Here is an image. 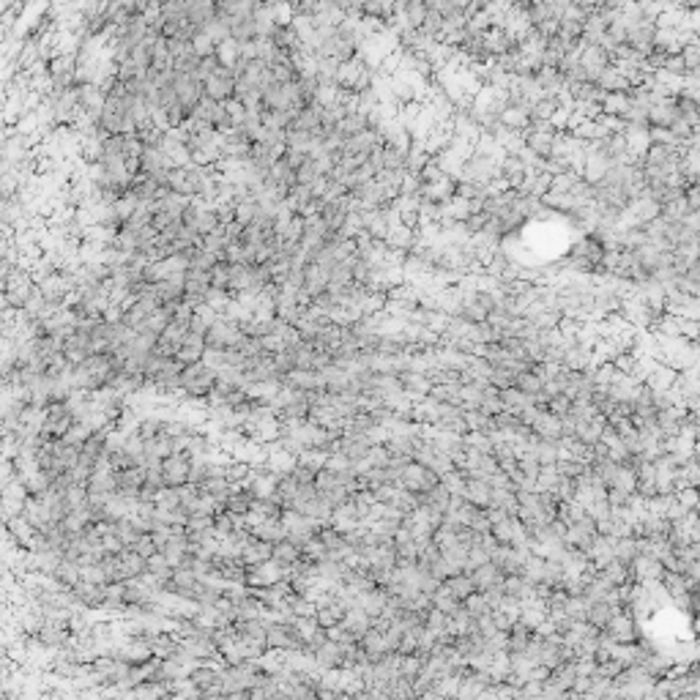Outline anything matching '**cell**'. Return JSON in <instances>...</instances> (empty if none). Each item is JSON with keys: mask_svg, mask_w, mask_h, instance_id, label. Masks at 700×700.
Returning <instances> with one entry per match:
<instances>
[{"mask_svg": "<svg viewBox=\"0 0 700 700\" xmlns=\"http://www.w3.org/2000/svg\"><path fill=\"white\" fill-rule=\"evenodd\" d=\"M498 123L503 129H512V132H525L528 123H531V110L528 107H517V104H506L501 115H498Z\"/></svg>", "mask_w": 700, "mask_h": 700, "instance_id": "obj_17", "label": "cell"}, {"mask_svg": "<svg viewBox=\"0 0 700 700\" xmlns=\"http://www.w3.org/2000/svg\"><path fill=\"white\" fill-rule=\"evenodd\" d=\"M678 476L684 479L687 487H698L700 484V465H698V454H689L681 465H678Z\"/></svg>", "mask_w": 700, "mask_h": 700, "instance_id": "obj_40", "label": "cell"}, {"mask_svg": "<svg viewBox=\"0 0 700 700\" xmlns=\"http://www.w3.org/2000/svg\"><path fill=\"white\" fill-rule=\"evenodd\" d=\"M462 608L468 610V615L471 618H481V615H490V605H487V599L481 596V591H471L465 599H462Z\"/></svg>", "mask_w": 700, "mask_h": 700, "instance_id": "obj_42", "label": "cell"}, {"mask_svg": "<svg viewBox=\"0 0 700 700\" xmlns=\"http://www.w3.org/2000/svg\"><path fill=\"white\" fill-rule=\"evenodd\" d=\"M684 419H687V410L681 405H670L665 410H656V427L662 435H678L681 427H684Z\"/></svg>", "mask_w": 700, "mask_h": 700, "instance_id": "obj_16", "label": "cell"}, {"mask_svg": "<svg viewBox=\"0 0 700 700\" xmlns=\"http://www.w3.org/2000/svg\"><path fill=\"white\" fill-rule=\"evenodd\" d=\"M345 605L339 602L337 596L328 602V605H323V608H317V613H315V621L323 627V630H328V627H334V624H339L342 618H345Z\"/></svg>", "mask_w": 700, "mask_h": 700, "instance_id": "obj_32", "label": "cell"}, {"mask_svg": "<svg viewBox=\"0 0 700 700\" xmlns=\"http://www.w3.org/2000/svg\"><path fill=\"white\" fill-rule=\"evenodd\" d=\"M627 493H621V490H615V487H608V493H605V501H608L610 506H624L627 503Z\"/></svg>", "mask_w": 700, "mask_h": 700, "instance_id": "obj_59", "label": "cell"}, {"mask_svg": "<svg viewBox=\"0 0 700 700\" xmlns=\"http://www.w3.org/2000/svg\"><path fill=\"white\" fill-rule=\"evenodd\" d=\"M618 610L621 608H613V605H608V602H591L586 621L591 624V627H596V630H608L610 618H613Z\"/></svg>", "mask_w": 700, "mask_h": 700, "instance_id": "obj_33", "label": "cell"}, {"mask_svg": "<svg viewBox=\"0 0 700 700\" xmlns=\"http://www.w3.org/2000/svg\"><path fill=\"white\" fill-rule=\"evenodd\" d=\"M429 159H432V156H429L427 151H424V148H422L419 142H413V145L407 148V154H405V170H407V173H419V170H422V167L427 164Z\"/></svg>", "mask_w": 700, "mask_h": 700, "instance_id": "obj_45", "label": "cell"}, {"mask_svg": "<svg viewBox=\"0 0 700 700\" xmlns=\"http://www.w3.org/2000/svg\"><path fill=\"white\" fill-rule=\"evenodd\" d=\"M586 555L591 558V564L596 566V569H602L608 561L615 558V536H610V534H599V531H596V536H594L591 544H588Z\"/></svg>", "mask_w": 700, "mask_h": 700, "instance_id": "obj_10", "label": "cell"}, {"mask_svg": "<svg viewBox=\"0 0 700 700\" xmlns=\"http://www.w3.org/2000/svg\"><path fill=\"white\" fill-rule=\"evenodd\" d=\"M605 632H610V637H613L615 643H634L637 634H640V624L634 621L627 610H618V613L610 618Z\"/></svg>", "mask_w": 700, "mask_h": 700, "instance_id": "obj_8", "label": "cell"}, {"mask_svg": "<svg viewBox=\"0 0 700 700\" xmlns=\"http://www.w3.org/2000/svg\"><path fill=\"white\" fill-rule=\"evenodd\" d=\"M397 484L410 490V493L424 496V493H429L438 484V474H432L429 468L419 465L416 460H410V462H405V468L400 471V476H397Z\"/></svg>", "mask_w": 700, "mask_h": 700, "instance_id": "obj_3", "label": "cell"}, {"mask_svg": "<svg viewBox=\"0 0 700 700\" xmlns=\"http://www.w3.org/2000/svg\"><path fill=\"white\" fill-rule=\"evenodd\" d=\"M462 496L468 498L474 506L479 509H487L490 506V501H493V487L487 484V479L484 476H468V481H465V493Z\"/></svg>", "mask_w": 700, "mask_h": 700, "instance_id": "obj_15", "label": "cell"}, {"mask_svg": "<svg viewBox=\"0 0 700 700\" xmlns=\"http://www.w3.org/2000/svg\"><path fill=\"white\" fill-rule=\"evenodd\" d=\"M435 304H438V309L441 312H446V315H460V307H462V290L457 288V285H446V288H441V290H435Z\"/></svg>", "mask_w": 700, "mask_h": 700, "instance_id": "obj_26", "label": "cell"}, {"mask_svg": "<svg viewBox=\"0 0 700 700\" xmlns=\"http://www.w3.org/2000/svg\"><path fill=\"white\" fill-rule=\"evenodd\" d=\"M594 82H596V85H599L605 93H627L630 88H632V85H630V80H627V77H624V74H621L615 66H608L602 74H599V77H596V80H594Z\"/></svg>", "mask_w": 700, "mask_h": 700, "instance_id": "obj_27", "label": "cell"}, {"mask_svg": "<svg viewBox=\"0 0 700 700\" xmlns=\"http://www.w3.org/2000/svg\"><path fill=\"white\" fill-rule=\"evenodd\" d=\"M189 468H192V457L186 452H173L161 460V481L167 487H181L189 481Z\"/></svg>", "mask_w": 700, "mask_h": 700, "instance_id": "obj_5", "label": "cell"}, {"mask_svg": "<svg viewBox=\"0 0 700 700\" xmlns=\"http://www.w3.org/2000/svg\"><path fill=\"white\" fill-rule=\"evenodd\" d=\"M271 558L274 561H279L282 566H290L295 564V561H301L304 558V553H301V547L295 542H290L288 536L285 539H279V542H274V547H271Z\"/></svg>", "mask_w": 700, "mask_h": 700, "instance_id": "obj_28", "label": "cell"}, {"mask_svg": "<svg viewBox=\"0 0 700 700\" xmlns=\"http://www.w3.org/2000/svg\"><path fill=\"white\" fill-rule=\"evenodd\" d=\"M501 403H503V410H512V413H520L522 407L534 405V397L520 391L517 386H506L501 388Z\"/></svg>", "mask_w": 700, "mask_h": 700, "instance_id": "obj_31", "label": "cell"}, {"mask_svg": "<svg viewBox=\"0 0 700 700\" xmlns=\"http://www.w3.org/2000/svg\"><path fill=\"white\" fill-rule=\"evenodd\" d=\"M515 386H517L520 391H525V394H536L542 388V381L531 369H525V372H520L517 378H515Z\"/></svg>", "mask_w": 700, "mask_h": 700, "instance_id": "obj_49", "label": "cell"}, {"mask_svg": "<svg viewBox=\"0 0 700 700\" xmlns=\"http://www.w3.org/2000/svg\"><path fill=\"white\" fill-rule=\"evenodd\" d=\"M312 654H315L317 670H331V668H339V662H342V646L337 640H326V643L317 646Z\"/></svg>", "mask_w": 700, "mask_h": 700, "instance_id": "obj_24", "label": "cell"}, {"mask_svg": "<svg viewBox=\"0 0 700 700\" xmlns=\"http://www.w3.org/2000/svg\"><path fill=\"white\" fill-rule=\"evenodd\" d=\"M588 608H591V602H588L583 594H572V596L566 599L564 613L569 615V618H572V621H586Z\"/></svg>", "mask_w": 700, "mask_h": 700, "instance_id": "obj_43", "label": "cell"}, {"mask_svg": "<svg viewBox=\"0 0 700 700\" xmlns=\"http://www.w3.org/2000/svg\"><path fill=\"white\" fill-rule=\"evenodd\" d=\"M583 462H577V460H572V457H564V460H555V471L561 476H569V479H575V476L583 474Z\"/></svg>", "mask_w": 700, "mask_h": 700, "instance_id": "obj_52", "label": "cell"}, {"mask_svg": "<svg viewBox=\"0 0 700 700\" xmlns=\"http://www.w3.org/2000/svg\"><path fill=\"white\" fill-rule=\"evenodd\" d=\"M659 575H662V564L656 561L654 555H643V553H637V558L630 564V577H632L634 583L659 580Z\"/></svg>", "mask_w": 700, "mask_h": 700, "instance_id": "obj_14", "label": "cell"}, {"mask_svg": "<svg viewBox=\"0 0 700 700\" xmlns=\"http://www.w3.org/2000/svg\"><path fill=\"white\" fill-rule=\"evenodd\" d=\"M594 536H596V522H594L591 515H583L580 520H575V522H569V525H566L564 544H569V547H580V550H588V544H591Z\"/></svg>", "mask_w": 700, "mask_h": 700, "instance_id": "obj_7", "label": "cell"}, {"mask_svg": "<svg viewBox=\"0 0 700 700\" xmlns=\"http://www.w3.org/2000/svg\"><path fill=\"white\" fill-rule=\"evenodd\" d=\"M534 454H536L539 465H544V462H555V460H558V441H553V438H536Z\"/></svg>", "mask_w": 700, "mask_h": 700, "instance_id": "obj_44", "label": "cell"}, {"mask_svg": "<svg viewBox=\"0 0 700 700\" xmlns=\"http://www.w3.org/2000/svg\"><path fill=\"white\" fill-rule=\"evenodd\" d=\"M441 479V484L452 493V496H462L465 493V481H468V474H465V468L460 471V468H452V471H446V474L438 476Z\"/></svg>", "mask_w": 700, "mask_h": 700, "instance_id": "obj_37", "label": "cell"}, {"mask_svg": "<svg viewBox=\"0 0 700 700\" xmlns=\"http://www.w3.org/2000/svg\"><path fill=\"white\" fill-rule=\"evenodd\" d=\"M438 403H449V405H460V383H435L429 386V394Z\"/></svg>", "mask_w": 700, "mask_h": 700, "instance_id": "obj_35", "label": "cell"}, {"mask_svg": "<svg viewBox=\"0 0 700 700\" xmlns=\"http://www.w3.org/2000/svg\"><path fill=\"white\" fill-rule=\"evenodd\" d=\"M687 512H689V509H687V506H684V503H681V501H678L676 496H670V501H668V506H665V520H670V522H673V520H681V517H684Z\"/></svg>", "mask_w": 700, "mask_h": 700, "instance_id": "obj_55", "label": "cell"}, {"mask_svg": "<svg viewBox=\"0 0 700 700\" xmlns=\"http://www.w3.org/2000/svg\"><path fill=\"white\" fill-rule=\"evenodd\" d=\"M599 575H602L605 580H610L613 586H621V583L632 580V577H630V566L621 564V561H615V558L602 566V569H599Z\"/></svg>", "mask_w": 700, "mask_h": 700, "instance_id": "obj_36", "label": "cell"}, {"mask_svg": "<svg viewBox=\"0 0 700 700\" xmlns=\"http://www.w3.org/2000/svg\"><path fill=\"white\" fill-rule=\"evenodd\" d=\"M654 33H656L654 23H637L627 30V42L624 44H630L640 55H649L654 49Z\"/></svg>", "mask_w": 700, "mask_h": 700, "instance_id": "obj_11", "label": "cell"}, {"mask_svg": "<svg viewBox=\"0 0 700 700\" xmlns=\"http://www.w3.org/2000/svg\"><path fill=\"white\" fill-rule=\"evenodd\" d=\"M613 167V161H610L602 151H586V159H583V167H580V178L588 181L591 186H596V183L602 181L605 176H608V170Z\"/></svg>", "mask_w": 700, "mask_h": 700, "instance_id": "obj_9", "label": "cell"}, {"mask_svg": "<svg viewBox=\"0 0 700 700\" xmlns=\"http://www.w3.org/2000/svg\"><path fill=\"white\" fill-rule=\"evenodd\" d=\"M383 170H405V151L383 145Z\"/></svg>", "mask_w": 700, "mask_h": 700, "instance_id": "obj_51", "label": "cell"}, {"mask_svg": "<svg viewBox=\"0 0 700 700\" xmlns=\"http://www.w3.org/2000/svg\"><path fill=\"white\" fill-rule=\"evenodd\" d=\"M673 496H676L687 509H698V487H681V490H676Z\"/></svg>", "mask_w": 700, "mask_h": 700, "instance_id": "obj_57", "label": "cell"}, {"mask_svg": "<svg viewBox=\"0 0 700 700\" xmlns=\"http://www.w3.org/2000/svg\"><path fill=\"white\" fill-rule=\"evenodd\" d=\"M498 170H501V178L509 183V189H517L520 183H522V178H525V170L528 167H525V161L520 156H509L506 154V156L501 159Z\"/></svg>", "mask_w": 700, "mask_h": 700, "instance_id": "obj_25", "label": "cell"}, {"mask_svg": "<svg viewBox=\"0 0 700 700\" xmlns=\"http://www.w3.org/2000/svg\"><path fill=\"white\" fill-rule=\"evenodd\" d=\"M471 580H474L476 591H484V588L496 586V583H503V572L493 561H487V564L476 566L474 572H471Z\"/></svg>", "mask_w": 700, "mask_h": 700, "instance_id": "obj_29", "label": "cell"}, {"mask_svg": "<svg viewBox=\"0 0 700 700\" xmlns=\"http://www.w3.org/2000/svg\"><path fill=\"white\" fill-rule=\"evenodd\" d=\"M596 126H599V132H602V137L624 135V129H627V121H624L621 115L602 113V115H599V118H596Z\"/></svg>", "mask_w": 700, "mask_h": 700, "instance_id": "obj_39", "label": "cell"}, {"mask_svg": "<svg viewBox=\"0 0 700 700\" xmlns=\"http://www.w3.org/2000/svg\"><path fill=\"white\" fill-rule=\"evenodd\" d=\"M531 432L539 435V438H553L558 441L561 438V416H553L550 410H539L531 422Z\"/></svg>", "mask_w": 700, "mask_h": 700, "instance_id": "obj_21", "label": "cell"}, {"mask_svg": "<svg viewBox=\"0 0 700 700\" xmlns=\"http://www.w3.org/2000/svg\"><path fill=\"white\" fill-rule=\"evenodd\" d=\"M673 381H676V369H670V367H665V364L656 362L654 367H651V372L646 375V381H643V383L649 386L651 391H665V388H670V386H673Z\"/></svg>", "mask_w": 700, "mask_h": 700, "instance_id": "obj_30", "label": "cell"}, {"mask_svg": "<svg viewBox=\"0 0 700 700\" xmlns=\"http://www.w3.org/2000/svg\"><path fill=\"white\" fill-rule=\"evenodd\" d=\"M534 586H536V583L525 580L522 575H503V583H501L503 594H506V596H515L517 602L534 599V596H536V594H534Z\"/></svg>", "mask_w": 700, "mask_h": 700, "instance_id": "obj_22", "label": "cell"}, {"mask_svg": "<svg viewBox=\"0 0 700 700\" xmlns=\"http://www.w3.org/2000/svg\"><path fill=\"white\" fill-rule=\"evenodd\" d=\"M637 539L634 536H621V539H615V561H621V564H632L634 558H637Z\"/></svg>", "mask_w": 700, "mask_h": 700, "instance_id": "obj_38", "label": "cell"}, {"mask_svg": "<svg viewBox=\"0 0 700 700\" xmlns=\"http://www.w3.org/2000/svg\"><path fill=\"white\" fill-rule=\"evenodd\" d=\"M588 515L594 517V522H599V520H605V517H610V503L605 501V498H596L591 506L586 509Z\"/></svg>", "mask_w": 700, "mask_h": 700, "instance_id": "obj_56", "label": "cell"}, {"mask_svg": "<svg viewBox=\"0 0 700 700\" xmlns=\"http://www.w3.org/2000/svg\"><path fill=\"white\" fill-rule=\"evenodd\" d=\"M479 410H484L487 416H496L503 410V403H501V388L496 386H484V394H481V403H479Z\"/></svg>", "mask_w": 700, "mask_h": 700, "instance_id": "obj_41", "label": "cell"}, {"mask_svg": "<svg viewBox=\"0 0 700 700\" xmlns=\"http://www.w3.org/2000/svg\"><path fill=\"white\" fill-rule=\"evenodd\" d=\"M203 91L208 99H214V102H227V99H233V93H235V74H233V68L227 66H219L214 68L208 77L203 80Z\"/></svg>", "mask_w": 700, "mask_h": 700, "instance_id": "obj_4", "label": "cell"}, {"mask_svg": "<svg viewBox=\"0 0 700 700\" xmlns=\"http://www.w3.org/2000/svg\"><path fill=\"white\" fill-rule=\"evenodd\" d=\"M627 107H630V96L627 93H605V99H602V113L624 115Z\"/></svg>", "mask_w": 700, "mask_h": 700, "instance_id": "obj_46", "label": "cell"}, {"mask_svg": "<svg viewBox=\"0 0 700 700\" xmlns=\"http://www.w3.org/2000/svg\"><path fill=\"white\" fill-rule=\"evenodd\" d=\"M490 534L496 536L498 544H512V525H509V517L501 520V522H493V525H490Z\"/></svg>", "mask_w": 700, "mask_h": 700, "instance_id": "obj_54", "label": "cell"}, {"mask_svg": "<svg viewBox=\"0 0 700 700\" xmlns=\"http://www.w3.org/2000/svg\"><path fill=\"white\" fill-rule=\"evenodd\" d=\"M553 137L555 132H539V129H525L522 132V142H525V148L534 154V156H542L547 159L550 156V148H553Z\"/></svg>", "mask_w": 700, "mask_h": 700, "instance_id": "obj_20", "label": "cell"}, {"mask_svg": "<svg viewBox=\"0 0 700 700\" xmlns=\"http://www.w3.org/2000/svg\"><path fill=\"white\" fill-rule=\"evenodd\" d=\"M214 383H216V369H211L208 364L195 362L183 367L181 372L183 394H189V397H205L214 388Z\"/></svg>", "mask_w": 700, "mask_h": 700, "instance_id": "obj_1", "label": "cell"}, {"mask_svg": "<svg viewBox=\"0 0 700 700\" xmlns=\"http://www.w3.org/2000/svg\"><path fill=\"white\" fill-rule=\"evenodd\" d=\"M400 383H403V391H405L413 403H416V400H424L429 394V386H432L424 372H413V369L400 372Z\"/></svg>", "mask_w": 700, "mask_h": 700, "instance_id": "obj_18", "label": "cell"}, {"mask_svg": "<svg viewBox=\"0 0 700 700\" xmlns=\"http://www.w3.org/2000/svg\"><path fill=\"white\" fill-rule=\"evenodd\" d=\"M498 164H501V161H496V159L471 154V156L462 161V167H460V173H457V181H468V183H479V186H487L493 178L501 176Z\"/></svg>", "mask_w": 700, "mask_h": 700, "instance_id": "obj_2", "label": "cell"}, {"mask_svg": "<svg viewBox=\"0 0 700 700\" xmlns=\"http://www.w3.org/2000/svg\"><path fill=\"white\" fill-rule=\"evenodd\" d=\"M438 588H441V591H446V594H449L452 599H457V602H462L471 591H476L471 575H465V572H454V575H449V577H443Z\"/></svg>", "mask_w": 700, "mask_h": 700, "instance_id": "obj_19", "label": "cell"}, {"mask_svg": "<svg viewBox=\"0 0 700 700\" xmlns=\"http://www.w3.org/2000/svg\"><path fill=\"white\" fill-rule=\"evenodd\" d=\"M271 547H274L271 542H263V539H257V536L249 534V539L244 542V547H241V561L247 566L263 564V561L271 558Z\"/></svg>", "mask_w": 700, "mask_h": 700, "instance_id": "obj_23", "label": "cell"}, {"mask_svg": "<svg viewBox=\"0 0 700 700\" xmlns=\"http://www.w3.org/2000/svg\"><path fill=\"white\" fill-rule=\"evenodd\" d=\"M454 189H457V178L443 176L438 181L422 183L419 195H422V200H429V203H446L449 197H454Z\"/></svg>", "mask_w": 700, "mask_h": 700, "instance_id": "obj_12", "label": "cell"}, {"mask_svg": "<svg viewBox=\"0 0 700 700\" xmlns=\"http://www.w3.org/2000/svg\"><path fill=\"white\" fill-rule=\"evenodd\" d=\"M569 407H572V400H569L566 394H555V397H550V400H547L544 410H550L553 416H566V413H569Z\"/></svg>", "mask_w": 700, "mask_h": 700, "instance_id": "obj_53", "label": "cell"}, {"mask_svg": "<svg viewBox=\"0 0 700 700\" xmlns=\"http://www.w3.org/2000/svg\"><path fill=\"white\" fill-rule=\"evenodd\" d=\"M569 132L577 137V140H583V142H591V140H599V137H602L596 121H591V118H583V121H580L577 126H572Z\"/></svg>", "mask_w": 700, "mask_h": 700, "instance_id": "obj_48", "label": "cell"}, {"mask_svg": "<svg viewBox=\"0 0 700 700\" xmlns=\"http://www.w3.org/2000/svg\"><path fill=\"white\" fill-rule=\"evenodd\" d=\"M684 203H687V208H689V211H698V208H700V189H698V183H689V186L684 189Z\"/></svg>", "mask_w": 700, "mask_h": 700, "instance_id": "obj_58", "label": "cell"}, {"mask_svg": "<svg viewBox=\"0 0 700 700\" xmlns=\"http://www.w3.org/2000/svg\"><path fill=\"white\" fill-rule=\"evenodd\" d=\"M610 487H615V490H621V493L632 496L634 487H637V474H634L632 465H627V462H618V471H615V476H613Z\"/></svg>", "mask_w": 700, "mask_h": 700, "instance_id": "obj_34", "label": "cell"}, {"mask_svg": "<svg viewBox=\"0 0 700 700\" xmlns=\"http://www.w3.org/2000/svg\"><path fill=\"white\" fill-rule=\"evenodd\" d=\"M676 118H678L676 96L654 99V104L649 107V126H670Z\"/></svg>", "mask_w": 700, "mask_h": 700, "instance_id": "obj_13", "label": "cell"}, {"mask_svg": "<svg viewBox=\"0 0 700 700\" xmlns=\"http://www.w3.org/2000/svg\"><path fill=\"white\" fill-rule=\"evenodd\" d=\"M681 61H684V68L687 71H698L700 66V44H698V36L692 39V42H687V44L681 47Z\"/></svg>", "mask_w": 700, "mask_h": 700, "instance_id": "obj_47", "label": "cell"}, {"mask_svg": "<svg viewBox=\"0 0 700 700\" xmlns=\"http://www.w3.org/2000/svg\"><path fill=\"white\" fill-rule=\"evenodd\" d=\"M534 632H509L506 637V654H522L528 649V640Z\"/></svg>", "mask_w": 700, "mask_h": 700, "instance_id": "obj_50", "label": "cell"}, {"mask_svg": "<svg viewBox=\"0 0 700 700\" xmlns=\"http://www.w3.org/2000/svg\"><path fill=\"white\" fill-rule=\"evenodd\" d=\"M577 63L586 68L588 80L594 82V80L610 66V52L608 49H602L599 44H586L580 49V55H577Z\"/></svg>", "mask_w": 700, "mask_h": 700, "instance_id": "obj_6", "label": "cell"}]
</instances>
